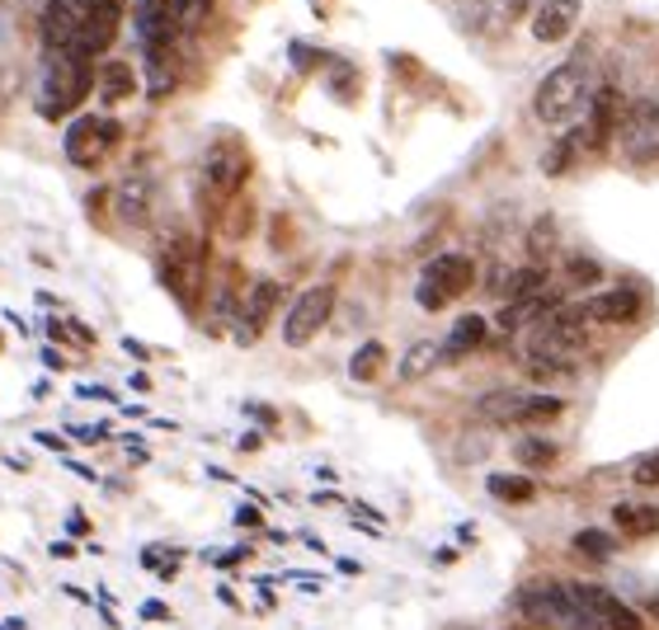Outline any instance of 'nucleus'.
<instances>
[{
  "instance_id": "28",
  "label": "nucleus",
  "mask_w": 659,
  "mask_h": 630,
  "mask_svg": "<svg viewBox=\"0 0 659 630\" xmlns=\"http://www.w3.org/2000/svg\"><path fill=\"white\" fill-rule=\"evenodd\" d=\"M575 550H579V556H589V560H608L612 556V537H608V532H579Z\"/></svg>"
},
{
  "instance_id": "27",
  "label": "nucleus",
  "mask_w": 659,
  "mask_h": 630,
  "mask_svg": "<svg viewBox=\"0 0 659 630\" xmlns=\"http://www.w3.org/2000/svg\"><path fill=\"white\" fill-rule=\"evenodd\" d=\"M513 452H518V462H523V466H552L556 456H560V447L546 443V438H523Z\"/></svg>"
},
{
  "instance_id": "15",
  "label": "nucleus",
  "mask_w": 659,
  "mask_h": 630,
  "mask_svg": "<svg viewBox=\"0 0 659 630\" xmlns=\"http://www.w3.org/2000/svg\"><path fill=\"white\" fill-rule=\"evenodd\" d=\"M640 292L636 288H603V292H593L589 302H585V315L589 320H599V325H632L636 315H640Z\"/></svg>"
},
{
  "instance_id": "21",
  "label": "nucleus",
  "mask_w": 659,
  "mask_h": 630,
  "mask_svg": "<svg viewBox=\"0 0 659 630\" xmlns=\"http://www.w3.org/2000/svg\"><path fill=\"white\" fill-rule=\"evenodd\" d=\"M481 343H485V320H481V315H462V320L448 329V339H443V358L448 362L466 358V353H476Z\"/></svg>"
},
{
  "instance_id": "18",
  "label": "nucleus",
  "mask_w": 659,
  "mask_h": 630,
  "mask_svg": "<svg viewBox=\"0 0 659 630\" xmlns=\"http://www.w3.org/2000/svg\"><path fill=\"white\" fill-rule=\"evenodd\" d=\"M617 122H622V114H617V90L599 85V90H593V100H589V147H603V141L617 132Z\"/></svg>"
},
{
  "instance_id": "2",
  "label": "nucleus",
  "mask_w": 659,
  "mask_h": 630,
  "mask_svg": "<svg viewBox=\"0 0 659 630\" xmlns=\"http://www.w3.org/2000/svg\"><path fill=\"white\" fill-rule=\"evenodd\" d=\"M585 306H556L542 315L537 325H528V372L546 382V376H570L579 353H585Z\"/></svg>"
},
{
  "instance_id": "13",
  "label": "nucleus",
  "mask_w": 659,
  "mask_h": 630,
  "mask_svg": "<svg viewBox=\"0 0 659 630\" xmlns=\"http://www.w3.org/2000/svg\"><path fill=\"white\" fill-rule=\"evenodd\" d=\"M161 278H165V288L175 292L184 306H194L198 282H203V249L194 241H175V245H170V255H165V264H161Z\"/></svg>"
},
{
  "instance_id": "9",
  "label": "nucleus",
  "mask_w": 659,
  "mask_h": 630,
  "mask_svg": "<svg viewBox=\"0 0 659 630\" xmlns=\"http://www.w3.org/2000/svg\"><path fill=\"white\" fill-rule=\"evenodd\" d=\"M481 419L490 423H546L565 415V400L560 396H532V390H490V396H481Z\"/></svg>"
},
{
  "instance_id": "31",
  "label": "nucleus",
  "mask_w": 659,
  "mask_h": 630,
  "mask_svg": "<svg viewBox=\"0 0 659 630\" xmlns=\"http://www.w3.org/2000/svg\"><path fill=\"white\" fill-rule=\"evenodd\" d=\"M570 278H575V282H599L603 273H599V264H593V259H575V264H570Z\"/></svg>"
},
{
  "instance_id": "1",
  "label": "nucleus",
  "mask_w": 659,
  "mask_h": 630,
  "mask_svg": "<svg viewBox=\"0 0 659 630\" xmlns=\"http://www.w3.org/2000/svg\"><path fill=\"white\" fill-rule=\"evenodd\" d=\"M123 10H128V0H47L38 24L47 52L81 57V61L104 57L118 38Z\"/></svg>"
},
{
  "instance_id": "14",
  "label": "nucleus",
  "mask_w": 659,
  "mask_h": 630,
  "mask_svg": "<svg viewBox=\"0 0 659 630\" xmlns=\"http://www.w3.org/2000/svg\"><path fill=\"white\" fill-rule=\"evenodd\" d=\"M579 10H585V0H542L537 14H532V38L537 43H565L579 24Z\"/></svg>"
},
{
  "instance_id": "5",
  "label": "nucleus",
  "mask_w": 659,
  "mask_h": 630,
  "mask_svg": "<svg viewBox=\"0 0 659 630\" xmlns=\"http://www.w3.org/2000/svg\"><path fill=\"white\" fill-rule=\"evenodd\" d=\"M208 10H212V0H137V34L155 57L175 38L194 34V28L208 20Z\"/></svg>"
},
{
  "instance_id": "32",
  "label": "nucleus",
  "mask_w": 659,
  "mask_h": 630,
  "mask_svg": "<svg viewBox=\"0 0 659 630\" xmlns=\"http://www.w3.org/2000/svg\"><path fill=\"white\" fill-rule=\"evenodd\" d=\"M90 523H85V513H71V537H85Z\"/></svg>"
},
{
  "instance_id": "24",
  "label": "nucleus",
  "mask_w": 659,
  "mask_h": 630,
  "mask_svg": "<svg viewBox=\"0 0 659 630\" xmlns=\"http://www.w3.org/2000/svg\"><path fill=\"white\" fill-rule=\"evenodd\" d=\"M438 362H443V343H433V339H419L411 353H405V362H401V376L405 382H419V376H429Z\"/></svg>"
},
{
  "instance_id": "26",
  "label": "nucleus",
  "mask_w": 659,
  "mask_h": 630,
  "mask_svg": "<svg viewBox=\"0 0 659 630\" xmlns=\"http://www.w3.org/2000/svg\"><path fill=\"white\" fill-rule=\"evenodd\" d=\"M485 485H490V494L505 499V503H532L537 499V485H532L528 476H490Z\"/></svg>"
},
{
  "instance_id": "7",
  "label": "nucleus",
  "mask_w": 659,
  "mask_h": 630,
  "mask_svg": "<svg viewBox=\"0 0 659 630\" xmlns=\"http://www.w3.org/2000/svg\"><path fill=\"white\" fill-rule=\"evenodd\" d=\"M476 282V264H471L466 255H438L424 264V273H419V288H415V302L424 311H443L452 306L458 296Z\"/></svg>"
},
{
  "instance_id": "17",
  "label": "nucleus",
  "mask_w": 659,
  "mask_h": 630,
  "mask_svg": "<svg viewBox=\"0 0 659 630\" xmlns=\"http://www.w3.org/2000/svg\"><path fill=\"white\" fill-rule=\"evenodd\" d=\"M575 593L589 603V611L603 621V630H640V617L622 603V597H612L608 588H599V584H575Z\"/></svg>"
},
{
  "instance_id": "30",
  "label": "nucleus",
  "mask_w": 659,
  "mask_h": 630,
  "mask_svg": "<svg viewBox=\"0 0 659 630\" xmlns=\"http://www.w3.org/2000/svg\"><path fill=\"white\" fill-rule=\"evenodd\" d=\"M556 245V231H552V222H537V231H532V255L542 259V249H552Z\"/></svg>"
},
{
  "instance_id": "20",
  "label": "nucleus",
  "mask_w": 659,
  "mask_h": 630,
  "mask_svg": "<svg viewBox=\"0 0 659 630\" xmlns=\"http://www.w3.org/2000/svg\"><path fill=\"white\" fill-rule=\"evenodd\" d=\"M114 208H118V222L147 226V217H151V184L147 179H123Z\"/></svg>"
},
{
  "instance_id": "23",
  "label": "nucleus",
  "mask_w": 659,
  "mask_h": 630,
  "mask_svg": "<svg viewBox=\"0 0 659 630\" xmlns=\"http://www.w3.org/2000/svg\"><path fill=\"white\" fill-rule=\"evenodd\" d=\"M132 90H137V75H132L128 61H108V67L100 71V100H104V104L128 100Z\"/></svg>"
},
{
  "instance_id": "3",
  "label": "nucleus",
  "mask_w": 659,
  "mask_h": 630,
  "mask_svg": "<svg viewBox=\"0 0 659 630\" xmlns=\"http://www.w3.org/2000/svg\"><path fill=\"white\" fill-rule=\"evenodd\" d=\"M589 100H593L589 67L585 61H560V67L542 75L537 94H532V114H537V122H546V128H565L579 108H589Z\"/></svg>"
},
{
  "instance_id": "19",
  "label": "nucleus",
  "mask_w": 659,
  "mask_h": 630,
  "mask_svg": "<svg viewBox=\"0 0 659 630\" xmlns=\"http://www.w3.org/2000/svg\"><path fill=\"white\" fill-rule=\"evenodd\" d=\"M499 302L505 306H513V302H528V296H542L546 292V269L542 264H528V269H513V273H505L499 278Z\"/></svg>"
},
{
  "instance_id": "10",
  "label": "nucleus",
  "mask_w": 659,
  "mask_h": 630,
  "mask_svg": "<svg viewBox=\"0 0 659 630\" xmlns=\"http://www.w3.org/2000/svg\"><path fill=\"white\" fill-rule=\"evenodd\" d=\"M330 315H335V288H330V282H316V288H307L288 306V315H282V343H288V349H307V343L330 325Z\"/></svg>"
},
{
  "instance_id": "22",
  "label": "nucleus",
  "mask_w": 659,
  "mask_h": 630,
  "mask_svg": "<svg viewBox=\"0 0 659 630\" xmlns=\"http://www.w3.org/2000/svg\"><path fill=\"white\" fill-rule=\"evenodd\" d=\"M612 523H617L626 537H650V532H659V509H640V503H617V509H612Z\"/></svg>"
},
{
  "instance_id": "29",
  "label": "nucleus",
  "mask_w": 659,
  "mask_h": 630,
  "mask_svg": "<svg viewBox=\"0 0 659 630\" xmlns=\"http://www.w3.org/2000/svg\"><path fill=\"white\" fill-rule=\"evenodd\" d=\"M632 480H636V485H659V452L640 456V462L632 466Z\"/></svg>"
},
{
  "instance_id": "8",
  "label": "nucleus",
  "mask_w": 659,
  "mask_h": 630,
  "mask_svg": "<svg viewBox=\"0 0 659 630\" xmlns=\"http://www.w3.org/2000/svg\"><path fill=\"white\" fill-rule=\"evenodd\" d=\"M617 151L626 155L632 165H650L659 161V100H632L622 108V122H617Z\"/></svg>"
},
{
  "instance_id": "6",
  "label": "nucleus",
  "mask_w": 659,
  "mask_h": 630,
  "mask_svg": "<svg viewBox=\"0 0 659 630\" xmlns=\"http://www.w3.org/2000/svg\"><path fill=\"white\" fill-rule=\"evenodd\" d=\"M90 94V61L81 57H53L38 81V114L53 122V118H67L71 108H81V100Z\"/></svg>"
},
{
  "instance_id": "11",
  "label": "nucleus",
  "mask_w": 659,
  "mask_h": 630,
  "mask_svg": "<svg viewBox=\"0 0 659 630\" xmlns=\"http://www.w3.org/2000/svg\"><path fill=\"white\" fill-rule=\"evenodd\" d=\"M123 141V128L114 118H104V114H85V118H76L67 137H61V147H67V161L71 165H100L108 151H114Z\"/></svg>"
},
{
  "instance_id": "12",
  "label": "nucleus",
  "mask_w": 659,
  "mask_h": 630,
  "mask_svg": "<svg viewBox=\"0 0 659 630\" xmlns=\"http://www.w3.org/2000/svg\"><path fill=\"white\" fill-rule=\"evenodd\" d=\"M250 175V151L241 147V141H217V147H208V155H203V188H212V202H227L241 194V184Z\"/></svg>"
},
{
  "instance_id": "4",
  "label": "nucleus",
  "mask_w": 659,
  "mask_h": 630,
  "mask_svg": "<svg viewBox=\"0 0 659 630\" xmlns=\"http://www.w3.org/2000/svg\"><path fill=\"white\" fill-rule=\"evenodd\" d=\"M518 611L532 626H552V630H603V621L589 611V603L575 593V584H532L518 593Z\"/></svg>"
},
{
  "instance_id": "16",
  "label": "nucleus",
  "mask_w": 659,
  "mask_h": 630,
  "mask_svg": "<svg viewBox=\"0 0 659 630\" xmlns=\"http://www.w3.org/2000/svg\"><path fill=\"white\" fill-rule=\"evenodd\" d=\"M278 302H282V288H278L274 278H259L255 288H250L245 306H241V343H255L259 339V329L269 325V315L278 311Z\"/></svg>"
},
{
  "instance_id": "25",
  "label": "nucleus",
  "mask_w": 659,
  "mask_h": 630,
  "mask_svg": "<svg viewBox=\"0 0 659 630\" xmlns=\"http://www.w3.org/2000/svg\"><path fill=\"white\" fill-rule=\"evenodd\" d=\"M386 372V349H382V343H363V349H358L354 353V362H349V376H354V382H377V376H382Z\"/></svg>"
}]
</instances>
